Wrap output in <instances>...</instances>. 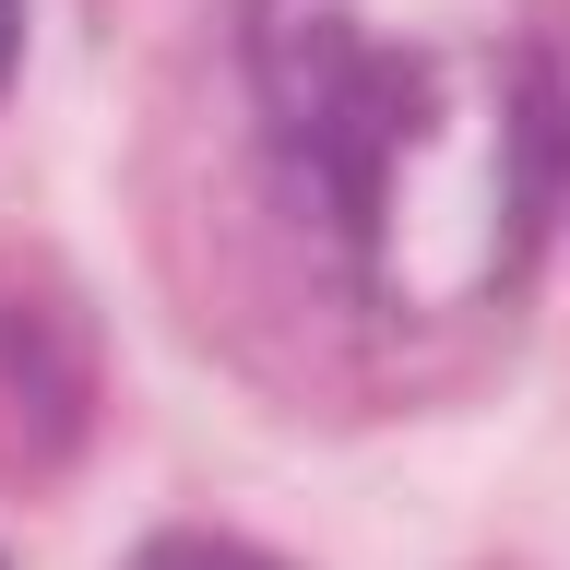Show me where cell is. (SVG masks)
Returning a JSON list of instances; mask_svg holds the SVG:
<instances>
[{
    "mask_svg": "<svg viewBox=\"0 0 570 570\" xmlns=\"http://www.w3.org/2000/svg\"><path fill=\"white\" fill-rule=\"evenodd\" d=\"M262 96L356 274L404 309L499 285L570 190V71L523 12L262 0Z\"/></svg>",
    "mask_w": 570,
    "mask_h": 570,
    "instance_id": "1",
    "label": "cell"
},
{
    "mask_svg": "<svg viewBox=\"0 0 570 570\" xmlns=\"http://www.w3.org/2000/svg\"><path fill=\"white\" fill-rule=\"evenodd\" d=\"M131 570H274L262 547H238V534H155Z\"/></svg>",
    "mask_w": 570,
    "mask_h": 570,
    "instance_id": "2",
    "label": "cell"
},
{
    "mask_svg": "<svg viewBox=\"0 0 570 570\" xmlns=\"http://www.w3.org/2000/svg\"><path fill=\"white\" fill-rule=\"evenodd\" d=\"M12 48H24V0H0V71H12Z\"/></svg>",
    "mask_w": 570,
    "mask_h": 570,
    "instance_id": "3",
    "label": "cell"
}]
</instances>
